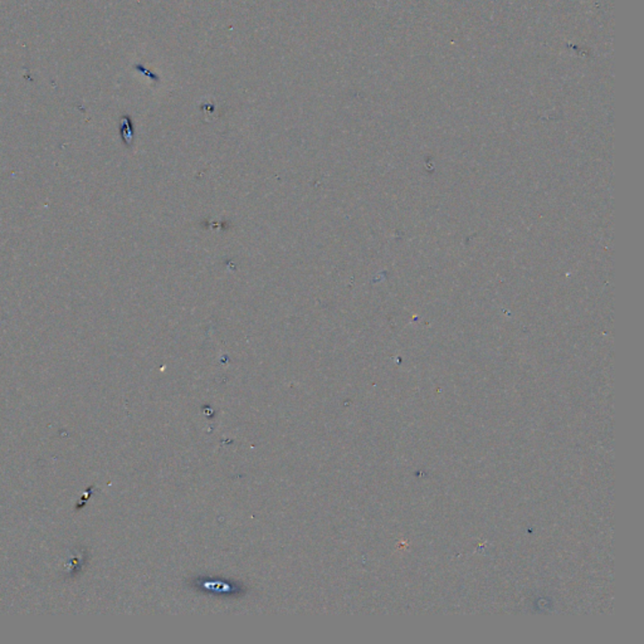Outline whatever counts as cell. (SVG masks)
Returning a JSON list of instances; mask_svg holds the SVG:
<instances>
[]
</instances>
